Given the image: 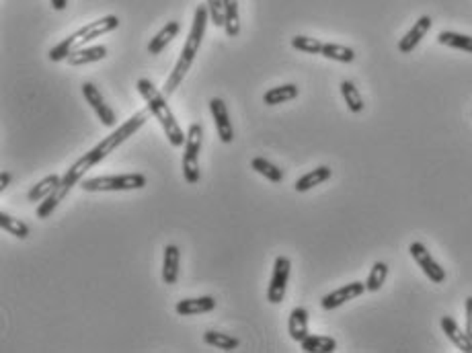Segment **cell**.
Wrapping results in <instances>:
<instances>
[{"label": "cell", "mask_w": 472, "mask_h": 353, "mask_svg": "<svg viewBox=\"0 0 472 353\" xmlns=\"http://www.w3.org/2000/svg\"><path fill=\"white\" fill-rule=\"evenodd\" d=\"M144 124H146V111H140V113L131 115L126 124H122L113 134H109L103 142H99L93 150H88L84 156H80L79 161L66 171V175L62 177L58 189L53 191L50 197H46V199L39 204V208H37V218L44 220V218L52 216V212L60 206V201L70 193V189H72L74 185H79L80 181H82L84 173L91 171L95 164L101 163V161H103L105 156H109L115 148H119V146H122L128 138L133 136Z\"/></svg>", "instance_id": "cell-1"}, {"label": "cell", "mask_w": 472, "mask_h": 353, "mask_svg": "<svg viewBox=\"0 0 472 353\" xmlns=\"http://www.w3.org/2000/svg\"><path fill=\"white\" fill-rule=\"evenodd\" d=\"M210 23V11H208V4H199L193 13V23L189 29V35H187V41H185L181 55L166 81V88H164V97H171L183 82L185 74L189 72L195 55L199 54V48H202V41H204V35H206V27Z\"/></svg>", "instance_id": "cell-2"}, {"label": "cell", "mask_w": 472, "mask_h": 353, "mask_svg": "<svg viewBox=\"0 0 472 353\" xmlns=\"http://www.w3.org/2000/svg\"><path fill=\"white\" fill-rule=\"evenodd\" d=\"M136 86H138V93L144 97L148 111L157 117L158 124L162 126V130H164V134H166V138H169L171 146H175V148H181V146H185L187 134H183V130H181L179 121L175 119L173 111H171L169 103H166V97H164V95H162V93H160L157 86L148 81V79H140Z\"/></svg>", "instance_id": "cell-3"}, {"label": "cell", "mask_w": 472, "mask_h": 353, "mask_svg": "<svg viewBox=\"0 0 472 353\" xmlns=\"http://www.w3.org/2000/svg\"><path fill=\"white\" fill-rule=\"evenodd\" d=\"M148 183V179L140 173H131V175H107V177H93V179H82L80 181V189L88 191V193H97V191H133L144 189Z\"/></svg>", "instance_id": "cell-4"}, {"label": "cell", "mask_w": 472, "mask_h": 353, "mask_svg": "<svg viewBox=\"0 0 472 353\" xmlns=\"http://www.w3.org/2000/svg\"><path fill=\"white\" fill-rule=\"evenodd\" d=\"M204 130L199 124H191L187 130L183 152V177L189 185L199 183V150H202Z\"/></svg>", "instance_id": "cell-5"}, {"label": "cell", "mask_w": 472, "mask_h": 353, "mask_svg": "<svg viewBox=\"0 0 472 353\" xmlns=\"http://www.w3.org/2000/svg\"><path fill=\"white\" fill-rule=\"evenodd\" d=\"M289 272H291V261H289L288 257L286 255L275 257L273 275H271V281H269V288H267V300L271 304H282L284 298H286Z\"/></svg>", "instance_id": "cell-6"}, {"label": "cell", "mask_w": 472, "mask_h": 353, "mask_svg": "<svg viewBox=\"0 0 472 353\" xmlns=\"http://www.w3.org/2000/svg\"><path fill=\"white\" fill-rule=\"evenodd\" d=\"M409 253H411V257L415 259V263L421 267V272L425 273L433 284H444V281H446V272H444V267L431 257V253L427 251V246L423 245V243H411Z\"/></svg>", "instance_id": "cell-7"}, {"label": "cell", "mask_w": 472, "mask_h": 353, "mask_svg": "<svg viewBox=\"0 0 472 353\" xmlns=\"http://www.w3.org/2000/svg\"><path fill=\"white\" fill-rule=\"evenodd\" d=\"M82 95H84V101L91 105V109L95 111V115L101 119V124L107 128H113L117 124V117H115V111L107 105V101L103 99L101 91L93 84V82H82Z\"/></svg>", "instance_id": "cell-8"}, {"label": "cell", "mask_w": 472, "mask_h": 353, "mask_svg": "<svg viewBox=\"0 0 472 353\" xmlns=\"http://www.w3.org/2000/svg\"><path fill=\"white\" fill-rule=\"evenodd\" d=\"M210 111L211 117H214V124H216L218 138H220L224 144H230V142L235 140V128H232V119H230V115H228L226 103H224L220 97H211Z\"/></svg>", "instance_id": "cell-9"}, {"label": "cell", "mask_w": 472, "mask_h": 353, "mask_svg": "<svg viewBox=\"0 0 472 353\" xmlns=\"http://www.w3.org/2000/svg\"><path fill=\"white\" fill-rule=\"evenodd\" d=\"M366 290V284L364 281H351V284H347V286H343L339 290H335V292H331V294H327V296H322L320 300V306L324 308V310H335V308H339L343 304H347L349 300H355L360 298Z\"/></svg>", "instance_id": "cell-10"}, {"label": "cell", "mask_w": 472, "mask_h": 353, "mask_svg": "<svg viewBox=\"0 0 472 353\" xmlns=\"http://www.w3.org/2000/svg\"><path fill=\"white\" fill-rule=\"evenodd\" d=\"M119 27V19L115 17V15H107L103 19H99V21H93V23H88V25H84V27H80L77 31V35H79V44L80 46H84L86 41H93L95 37H101V35H105V33H111L113 29Z\"/></svg>", "instance_id": "cell-11"}, {"label": "cell", "mask_w": 472, "mask_h": 353, "mask_svg": "<svg viewBox=\"0 0 472 353\" xmlns=\"http://www.w3.org/2000/svg\"><path fill=\"white\" fill-rule=\"evenodd\" d=\"M431 17H427V15H423L417 19V23L411 27V31L405 35V37H400V41H398V52L400 54H411L417 46H419V41L427 35V31L431 29Z\"/></svg>", "instance_id": "cell-12"}, {"label": "cell", "mask_w": 472, "mask_h": 353, "mask_svg": "<svg viewBox=\"0 0 472 353\" xmlns=\"http://www.w3.org/2000/svg\"><path fill=\"white\" fill-rule=\"evenodd\" d=\"M440 325L444 328V333H446V337L460 349L462 353H472V337L466 333V331H462L458 323L452 319V317H442V321H440Z\"/></svg>", "instance_id": "cell-13"}, {"label": "cell", "mask_w": 472, "mask_h": 353, "mask_svg": "<svg viewBox=\"0 0 472 353\" xmlns=\"http://www.w3.org/2000/svg\"><path fill=\"white\" fill-rule=\"evenodd\" d=\"M216 308L214 296H199V298H185L177 302L175 310L179 317H193V314H206Z\"/></svg>", "instance_id": "cell-14"}, {"label": "cell", "mask_w": 472, "mask_h": 353, "mask_svg": "<svg viewBox=\"0 0 472 353\" xmlns=\"http://www.w3.org/2000/svg\"><path fill=\"white\" fill-rule=\"evenodd\" d=\"M179 261H181V251L177 245L164 246V257H162V281L166 286L177 284L179 279Z\"/></svg>", "instance_id": "cell-15"}, {"label": "cell", "mask_w": 472, "mask_h": 353, "mask_svg": "<svg viewBox=\"0 0 472 353\" xmlns=\"http://www.w3.org/2000/svg\"><path fill=\"white\" fill-rule=\"evenodd\" d=\"M288 331L289 337H291L296 343H302V341L310 335V333H308V310H306V308L296 306V308L289 312Z\"/></svg>", "instance_id": "cell-16"}, {"label": "cell", "mask_w": 472, "mask_h": 353, "mask_svg": "<svg viewBox=\"0 0 472 353\" xmlns=\"http://www.w3.org/2000/svg\"><path fill=\"white\" fill-rule=\"evenodd\" d=\"M331 175H333V171L329 166H324V164L322 166H316V168H313L310 173H306L304 177H300L294 183V189L298 191V193H306V191L315 189L316 185H322L324 181H329Z\"/></svg>", "instance_id": "cell-17"}, {"label": "cell", "mask_w": 472, "mask_h": 353, "mask_svg": "<svg viewBox=\"0 0 472 353\" xmlns=\"http://www.w3.org/2000/svg\"><path fill=\"white\" fill-rule=\"evenodd\" d=\"M179 23L177 21H169L164 27L158 31L157 35L150 39V44H148V54L150 55H158L162 54V50L179 35Z\"/></svg>", "instance_id": "cell-18"}, {"label": "cell", "mask_w": 472, "mask_h": 353, "mask_svg": "<svg viewBox=\"0 0 472 353\" xmlns=\"http://www.w3.org/2000/svg\"><path fill=\"white\" fill-rule=\"evenodd\" d=\"M107 58L105 46H91V48H79L72 54L66 58L68 66H84V64H93Z\"/></svg>", "instance_id": "cell-19"}, {"label": "cell", "mask_w": 472, "mask_h": 353, "mask_svg": "<svg viewBox=\"0 0 472 353\" xmlns=\"http://www.w3.org/2000/svg\"><path fill=\"white\" fill-rule=\"evenodd\" d=\"M298 86L296 84H282V86H273V88H269L265 95H263V103L265 105H280V103H288V101H294L296 97H298Z\"/></svg>", "instance_id": "cell-20"}, {"label": "cell", "mask_w": 472, "mask_h": 353, "mask_svg": "<svg viewBox=\"0 0 472 353\" xmlns=\"http://www.w3.org/2000/svg\"><path fill=\"white\" fill-rule=\"evenodd\" d=\"M60 181H62V177H60V175H50V177L41 179L37 185H33V187L29 189V193H27V201L35 204V201H41V199L50 197L53 191L58 189Z\"/></svg>", "instance_id": "cell-21"}, {"label": "cell", "mask_w": 472, "mask_h": 353, "mask_svg": "<svg viewBox=\"0 0 472 353\" xmlns=\"http://www.w3.org/2000/svg\"><path fill=\"white\" fill-rule=\"evenodd\" d=\"M300 345L306 353H333L337 349V341L327 335H308Z\"/></svg>", "instance_id": "cell-22"}, {"label": "cell", "mask_w": 472, "mask_h": 353, "mask_svg": "<svg viewBox=\"0 0 472 353\" xmlns=\"http://www.w3.org/2000/svg\"><path fill=\"white\" fill-rule=\"evenodd\" d=\"M204 341L216 349H222V352H235L240 345V341L236 337L228 335V333H220V331H206Z\"/></svg>", "instance_id": "cell-23"}, {"label": "cell", "mask_w": 472, "mask_h": 353, "mask_svg": "<svg viewBox=\"0 0 472 353\" xmlns=\"http://www.w3.org/2000/svg\"><path fill=\"white\" fill-rule=\"evenodd\" d=\"M438 41L442 46L447 48H454V50H462L466 54H472V37L471 35H462V33H456V31H442L438 35Z\"/></svg>", "instance_id": "cell-24"}, {"label": "cell", "mask_w": 472, "mask_h": 353, "mask_svg": "<svg viewBox=\"0 0 472 353\" xmlns=\"http://www.w3.org/2000/svg\"><path fill=\"white\" fill-rule=\"evenodd\" d=\"M339 88H341L343 99H345V103H347L349 111H351V113H362L364 107H366V103H364L362 93L358 91V86H355L351 81H343L341 84H339Z\"/></svg>", "instance_id": "cell-25"}, {"label": "cell", "mask_w": 472, "mask_h": 353, "mask_svg": "<svg viewBox=\"0 0 472 353\" xmlns=\"http://www.w3.org/2000/svg\"><path fill=\"white\" fill-rule=\"evenodd\" d=\"M251 168H253L255 173L263 175V177H265L267 181H271V183H282V181L286 179V175H284V171H282L280 166H275L273 163L265 161L261 156H257V159L251 161Z\"/></svg>", "instance_id": "cell-26"}, {"label": "cell", "mask_w": 472, "mask_h": 353, "mask_svg": "<svg viewBox=\"0 0 472 353\" xmlns=\"http://www.w3.org/2000/svg\"><path fill=\"white\" fill-rule=\"evenodd\" d=\"M0 228L6 230L8 234L21 239V241H25L27 237H29V226H27L25 222L19 220V218L11 216V214H6V212H0Z\"/></svg>", "instance_id": "cell-27"}, {"label": "cell", "mask_w": 472, "mask_h": 353, "mask_svg": "<svg viewBox=\"0 0 472 353\" xmlns=\"http://www.w3.org/2000/svg\"><path fill=\"white\" fill-rule=\"evenodd\" d=\"M226 8V19H224V29L228 37H238L240 35V15H238V0H224Z\"/></svg>", "instance_id": "cell-28"}, {"label": "cell", "mask_w": 472, "mask_h": 353, "mask_svg": "<svg viewBox=\"0 0 472 353\" xmlns=\"http://www.w3.org/2000/svg\"><path fill=\"white\" fill-rule=\"evenodd\" d=\"M320 55H324L329 60H335V62H341V64H351L355 60V52L347 46H339V44H324Z\"/></svg>", "instance_id": "cell-29"}, {"label": "cell", "mask_w": 472, "mask_h": 353, "mask_svg": "<svg viewBox=\"0 0 472 353\" xmlns=\"http://www.w3.org/2000/svg\"><path fill=\"white\" fill-rule=\"evenodd\" d=\"M386 277H388V265H386L384 261H376V263L372 265V272H369V275H367L366 279L367 292H378V290L384 286Z\"/></svg>", "instance_id": "cell-30"}, {"label": "cell", "mask_w": 472, "mask_h": 353, "mask_svg": "<svg viewBox=\"0 0 472 353\" xmlns=\"http://www.w3.org/2000/svg\"><path fill=\"white\" fill-rule=\"evenodd\" d=\"M322 41L316 37H308V35H296L291 37V48L304 54H320L322 52Z\"/></svg>", "instance_id": "cell-31"}, {"label": "cell", "mask_w": 472, "mask_h": 353, "mask_svg": "<svg viewBox=\"0 0 472 353\" xmlns=\"http://www.w3.org/2000/svg\"><path fill=\"white\" fill-rule=\"evenodd\" d=\"M77 44H79V35L72 33L70 37H66L64 41H60L55 48L50 50V54H48L50 55V60H52V62H62V60H66L68 55L74 52V46H77Z\"/></svg>", "instance_id": "cell-32"}, {"label": "cell", "mask_w": 472, "mask_h": 353, "mask_svg": "<svg viewBox=\"0 0 472 353\" xmlns=\"http://www.w3.org/2000/svg\"><path fill=\"white\" fill-rule=\"evenodd\" d=\"M208 11H210V23L216 27H224V19H226V8H224V0H206Z\"/></svg>", "instance_id": "cell-33"}, {"label": "cell", "mask_w": 472, "mask_h": 353, "mask_svg": "<svg viewBox=\"0 0 472 353\" xmlns=\"http://www.w3.org/2000/svg\"><path fill=\"white\" fill-rule=\"evenodd\" d=\"M472 337V296L466 298V328H464Z\"/></svg>", "instance_id": "cell-34"}, {"label": "cell", "mask_w": 472, "mask_h": 353, "mask_svg": "<svg viewBox=\"0 0 472 353\" xmlns=\"http://www.w3.org/2000/svg\"><path fill=\"white\" fill-rule=\"evenodd\" d=\"M11 181H13V175L8 173V171H4L2 175H0V191H4L8 185H11Z\"/></svg>", "instance_id": "cell-35"}, {"label": "cell", "mask_w": 472, "mask_h": 353, "mask_svg": "<svg viewBox=\"0 0 472 353\" xmlns=\"http://www.w3.org/2000/svg\"><path fill=\"white\" fill-rule=\"evenodd\" d=\"M68 6V0H52L53 11H64Z\"/></svg>", "instance_id": "cell-36"}]
</instances>
